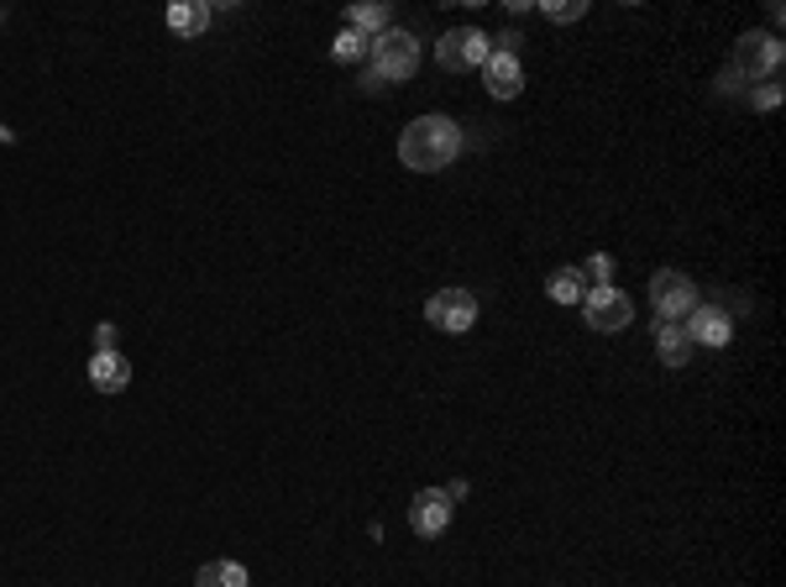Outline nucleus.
I'll use <instances>...</instances> for the list:
<instances>
[{
  "instance_id": "1",
  "label": "nucleus",
  "mask_w": 786,
  "mask_h": 587,
  "mask_svg": "<svg viewBox=\"0 0 786 587\" xmlns=\"http://www.w3.org/2000/svg\"><path fill=\"white\" fill-rule=\"evenodd\" d=\"M462 153V126L451 116H415L399 132V163L415 174H441Z\"/></svg>"
},
{
  "instance_id": "2",
  "label": "nucleus",
  "mask_w": 786,
  "mask_h": 587,
  "mask_svg": "<svg viewBox=\"0 0 786 587\" xmlns=\"http://www.w3.org/2000/svg\"><path fill=\"white\" fill-rule=\"evenodd\" d=\"M367 59H373V84H404L420 74V38L415 32H404V27H388L384 38H373L367 48Z\"/></svg>"
},
{
  "instance_id": "3",
  "label": "nucleus",
  "mask_w": 786,
  "mask_h": 587,
  "mask_svg": "<svg viewBox=\"0 0 786 587\" xmlns=\"http://www.w3.org/2000/svg\"><path fill=\"white\" fill-rule=\"evenodd\" d=\"M583 315H587V331H598V336H619V331H629V321H635V304H629L625 289L593 284L583 294Z\"/></svg>"
},
{
  "instance_id": "4",
  "label": "nucleus",
  "mask_w": 786,
  "mask_h": 587,
  "mask_svg": "<svg viewBox=\"0 0 786 587\" xmlns=\"http://www.w3.org/2000/svg\"><path fill=\"white\" fill-rule=\"evenodd\" d=\"M425 321L446 331V336H462V331L478 325V294L472 289H441V294L425 300Z\"/></svg>"
},
{
  "instance_id": "5",
  "label": "nucleus",
  "mask_w": 786,
  "mask_h": 587,
  "mask_svg": "<svg viewBox=\"0 0 786 587\" xmlns=\"http://www.w3.org/2000/svg\"><path fill=\"white\" fill-rule=\"evenodd\" d=\"M650 304H656V315H661V321H682V315L698 310V284H692L687 273L661 268V273L650 279Z\"/></svg>"
},
{
  "instance_id": "6",
  "label": "nucleus",
  "mask_w": 786,
  "mask_h": 587,
  "mask_svg": "<svg viewBox=\"0 0 786 587\" xmlns=\"http://www.w3.org/2000/svg\"><path fill=\"white\" fill-rule=\"evenodd\" d=\"M436 59H441V69H451V74L483 69V63L493 59V42H488V32H478V27H462V32H446L441 48H436Z\"/></svg>"
},
{
  "instance_id": "7",
  "label": "nucleus",
  "mask_w": 786,
  "mask_h": 587,
  "mask_svg": "<svg viewBox=\"0 0 786 587\" xmlns=\"http://www.w3.org/2000/svg\"><path fill=\"white\" fill-rule=\"evenodd\" d=\"M782 69V38H771V32H750L740 38L734 48V74H745V80H766Z\"/></svg>"
},
{
  "instance_id": "8",
  "label": "nucleus",
  "mask_w": 786,
  "mask_h": 587,
  "mask_svg": "<svg viewBox=\"0 0 786 587\" xmlns=\"http://www.w3.org/2000/svg\"><path fill=\"white\" fill-rule=\"evenodd\" d=\"M409 525H415V535H425V541L446 535V525H451V499H446V488H420V493H415Z\"/></svg>"
},
{
  "instance_id": "9",
  "label": "nucleus",
  "mask_w": 786,
  "mask_h": 587,
  "mask_svg": "<svg viewBox=\"0 0 786 587\" xmlns=\"http://www.w3.org/2000/svg\"><path fill=\"white\" fill-rule=\"evenodd\" d=\"M682 331H687V342H692V346H713V352L734 342V325H729V315H724V310H713V304H698V310L687 315Z\"/></svg>"
},
{
  "instance_id": "10",
  "label": "nucleus",
  "mask_w": 786,
  "mask_h": 587,
  "mask_svg": "<svg viewBox=\"0 0 786 587\" xmlns=\"http://www.w3.org/2000/svg\"><path fill=\"white\" fill-rule=\"evenodd\" d=\"M483 84H488V95H493V101H514V95L524 90V69H520V59H514V53H499V48H493V59L483 63Z\"/></svg>"
},
{
  "instance_id": "11",
  "label": "nucleus",
  "mask_w": 786,
  "mask_h": 587,
  "mask_svg": "<svg viewBox=\"0 0 786 587\" xmlns=\"http://www.w3.org/2000/svg\"><path fill=\"white\" fill-rule=\"evenodd\" d=\"M90 384L101 388V394H122L132 384V363H126L122 352H95L90 357Z\"/></svg>"
},
{
  "instance_id": "12",
  "label": "nucleus",
  "mask_w": 786,
  "mask_h": 587,
  "mask_svg": "<svg viewBox=\"0 0 786 587\" xmlns=\"http://www.w3.org/2000/svg\"><path fill=\"white\" fill-rule=\"evenodd\" d=\"M346 27L352 32H363L367 42L384 38L388 27H394V11H388L384 0H357V6H346Z\"/></svg>"
},
{
  "instance_id": "13",
  "label": "nucleus",
  "mask_w": 786,
  "mask_h": 587,
  "mask_svg": "<svg viewBox=\"0 0 786 587\" xmlns=\"http://www.w3.org/2000/svg\"><path fill=\"white\" fill-rule=\"evenodd\" d=\"M163 21H168V32H179V38H200L205 27H210V6H205V0H174Z\"/></svg>"
},
{
  "instance_id": "14",
  "label": "nucleus",
  "mask_w": 786,
  "mask_h": 587,
  "mask_svg": "<svg viewBox=\"0 0 786 587\" xmlns=\"http://www.w3.org/2000/svg\"><path fill=\"white\" fill-rule=\"evenodd\" d=\"M656 357H661L666 367H687V357H692V342H687L682 321H661V325H656Z\"/></svg>"
},
{
  "instance_id": "15",
  "label": "nucleus",
  "mask_w": 786,
  "mask_h": 587,
  "mask_svg": "<svg viewBox=\"0 0 786 587\" xmlns=\"http://www.w3.org/2000/svg\"><path fill=\"white\" fill-rule=\"evenodd\" d=\"M587 289H593V284H587L583 268H556V273L545 279V294H551L556 304H583Z\"/></svg>"
},
{
  "instance_id": "16",
  "label": "nucleus",
  "mask_w": 786,
  "mask_h": 587,
  "mask_svg": "<svg viewBox=\"0 0 786 587\" xmlns=\"http://www.w3.org/2000/svg\"><path fill=\"white\" fill-rule=\"evenodd\" d=\"M195 587H252V577H247L242 562H205L195 572Z\"/></svg>"
},
{
  "instance_id": "17",
  "label": "nucleus",
  "mask_w": 786,
  "mask_h": 587,
  "mask_svg": "<svg viewBox=\"0 0 786 587\" xmlns=\"http://www.w3.org/2000/svg\"><path fill=\"white\" fill-rule=\"evenodd\" d=\"M367 48H373V42H367L363 32L342 27V32H336V42H331V59H336V63H363V59H367Z\"/></svg>"
},
{
  "instance_id": "18",
  "label": "nucleus",
  "mask_w": 786,
  "mask_h": 587,
  "mask_svg": "<svg viewBox=\"0 0 786 587\" xmlns=\"http://www.w3.org/2000/svg\"><path fill=\"white\" fill-rule=\"evenodd\" d=\"M545 17H551V21H577V17H587V0H566V6H545Z\"/></svg>"
},
{
  "instance_id": "19",
  "label": "nucleus",
  "mask_w": 786,
  "mask_h": 587,
  "mask_svg": "<svg viewBox=\"0 0 786 587\" xmlns=\"http://www.w3.org/2000/svg\"><path fill=\"white\" fill-rule=\"evenodd\" d=\"M95 346H101V352H116V325H101V331H95Z\"/></svg>"
},
{
  "instance_id": "20",
  "label": "nucleus",
  "mask_w": 786,
  "mask_h": 587,
  "mask_svg": "<svg viewBox=\"0 0 786 587\" xmlns=\"http://www.w3.org/2000/svg\"><path fill=\"white\" fill-rule=\"evenodd\" d=\"M776 101H782V90H776V84H766V90L755 95V105H766V111H771V105H776Z\"/></svg>"
}]
</instances>
